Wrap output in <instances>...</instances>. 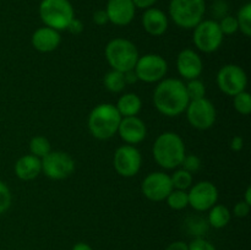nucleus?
<instances>
[{
    "label": "nucleus",
    "mask_w": 251,
    "mask_h": 250,
    "mask_svg": "<svg viewBox=\"0 0 251 250\" xmlns=\"http://www.w3.org/2000/svg\"><path fill=\"white\" fill-rule=\"evenodd\" d=\"M38 11L44 26L59 32L66 29L75 17L73 4L69 0H42Z\"/></svg>",
    "instance_id": "6"
},
{
    "label": "nucleus",
    "mask_w": 251,
    "mask_h": 250,
    "mask_svg": "<svg viewBox=\"0 0 251 250\" xmlns=\"http://www.w3.org/2000/svg\"><path fill=\"white\" fill-rule=\"evenodd\" d=\"M104 10L110 24L119 27L131 24L136 12L132 0H108Z\"/></svg>",
    "instance_id": "17"
},
{
    "label": "nucleus",
    "mask_w": 251,
    "mask_h": 250,
    "mask_svg": "<svg viewBox=\"0 0 251 250\" xmlns=\"http://www.w3.org/2000/svg\"><path fill=\"white\" fill-rule=\"evenodd\" d=\"M141 152L132 145H122L118 147L113 157V167L120 176L132 178L141 169Z\"/></svg>",
    "instance_id": "12"
},
{
    "label": "nucleus",
    "mask_w": 251,
    "mask_h": 250,
    "mask_svg": "<svg viewBox=\"0 0 251 250\" xmlns=\"http://www.w3.org/2000/svg\"><path fill=\"white\" fill-rule=\"evenodd\" d=\"M180 167L183 169H185L186 172H189V173H196L201 168L200 157L196 156V154H185Z\"/></svg>",
    "instance_id": "33"
},
{
    "label": "nucleus",
    "mask_w": 251,
    "mask_h": 250,
    "mask_svg": "<svg viewBox=\"0 0 251 250\" xmlns=\"http://www.w3.org/2000/svg\"><path fill=\"white\" fill-rule=\"evenodd\" d=\"M166 250H189V248L186 243L181 242V240H176V242L171 243V244L166 248Z\"/></svg>",
    "instance_id": "41"
},
{
    "label": "nucleus",
    "mask_w": 251,
    "mask_h": 250,
    "mask_svg": "<svg viewBox=\"0 0 251 250\" xmlns=\"http://www.w3.org/2000/svg\"><path fill=\"white\" fill-rule=\"evenodd\" d=\"M42 173L51 180H63L75 172V161L63 151H50L41 159Z\"/></svg>",
    "instance_id": "11"
},
{
    "label": "nucleus",
    "mask_w": 251,
    "mask_h": 250,
    "mask_svg": "<svg viewBox=\"0 0 251 250\" xmlns=\"http://www.w3.org/2000/svg\"><path fill=\"white\" fill-rule=\"evenodd\" d=\"M193 41L196 48L202 53H215L223 43V33L215 20H202L194 27Z\"/></svg>",
    "instance_id": "8"
},
{
    "label": "nucleus",
    "mask_w": 251,
    "mask_h": 250,
    "mask_svg": "<svg viewBox=\"0 0 251 250\" xmlns=\"http://www.w3.org/2000/svg\"><path fill=\"white\" fill-rule=\"evenodd\" d=\"M142 27L145 31L153 37L163 36L169 26V20L166 12L157 7H150L145 10L141 19Z\"/></svg>",
    "instance_id": "19"
},
{
    "label": "nucleus",
    "mask_w": 251,
    "mask_h": 250,
    "mask_svg": "<svg viewBox=\"0 0 251 250\" xmlns=\"http://www.w3.org/2000/svg\"><path fill=\"white\" fill-rule=\"evenodd\" d=\"M216 82L220 91L233 97L247 90L248 75L242 66L237 64H227L218 70Z\"/></svg>",
    "instance_id": "9"
},
{
    "label": "nucleus",
    "mask_w": 251,
    "mask_h": 250,
    "mask_svg": "<svg viewBox=\"0 0 251 250\" xmlns=\"http://www.w3.org/2000/svg\"><path fill=\"white\" fill-rule=\"evenodd\" d=\"M124 78H125V82H126V86L132 85V83H136L137 81H139L137 80V76L134 70H130V71H126V73H124Z\"/></svg>",
    "instance_id": "42"
},
{
    "label": "nucleus",
    "mask_w": 251,
    "mask_h": 250,
    "mask_svg": "<svg viewBox=\"0 0 251 250\" xmlns=\"http://www.w3.org/2000/svg\"><path fill=\"white\" fill-rule=\"evenodd\" d=\"M12 202V196L11 191H10L9 186L0 180V215L6 212L10 208Z\"/></svg>",
    "instance_id": "32"
},
{
    "label": "nucleus",
    "mask_w": 251,
    "mask_h": 250,
    "mask_svg": "<svg viewBox=\"0 0 251 250\" xmlns=\"http://www.w3.org/2000/svg\"><path fill=\"white\" fill-rule=\"evenodd\" d=\"M244 149V139L239 135H235L232 140H230V150L234 152H239Z\"/></svg>",
    "instance_id": "39"
},
{
    "label": "nucleus",
    "mask_w": 251,
    "mask_h": 250,
    "mask_svg": "<svg viewBox=\"0 0 251 250\" xmlns=\"http://www.w3.org/2000/svg\"><path fill=\"white\" fill-rule=\"evenodd\" d=\"M189 206L198 212H205L218 201V189L212 181L202 180L194 184L188 190Z\"/></svg>",
    "instance_id": "13"
},
{
    "label": "nucleus",
    "mask_w": 251,
    "mask_h": 250,
    "mask_svg": "<svg viewBox=\"0 0 251 250\" xmlns=\"http://www.w3.org/2000/svg\"><path fill=\"white\" fill-rule=\"evenodd\" d=\"M185 90L190 100H201V98L206 97V86L200 78L189 80L188 82L185 83Z\"/></svg>",
    "instance_id": "29"
},
{
    "label": "nucleus",
    "mask_w": 251,
    "mask_h": 250,
    "mask_svg": "<svg viewBox=\"0 0 251 250\" xmlns=\"http://www.w3.org/2000/svg\"><path fill=\"white\" fill-rule=\"evenodd\" d=\"M244 202H247L248 205L251 206V186H248L247 190L244 193Z\"/></svg>",
    "instance_id": "44"
},
{
    "label": "nucleus",
    "mask_w": 251,
    "mask_h": 250,
    "mask_svg": "<svg viewBox=\"0 0 251 250\" xmlns=\"http://www.w3.org/2000/svg\"><path fill=\"white\" fill-rule=\"evenodd\" d=\"M118 135L120 139L126 145H135L140 144L146 139L147 127L144 120L139 118L137 115L135 117H125L120 120L119 127H118Z\"/></svg>",
    "instance_id": "16"
},
{
    "label": "nucleus",
    "mask_w": 251,
    "mask_h": 250,
    "mask_svg": "<svg viewBox=\"0 0 251 250\" xmlns=\"http://www.w3.org/2000/svg\"><path fill=\"white\" fill-rule=\"evenodd\" d=\"M31 43L32 47L39 53H50L60 46V32L47 26L39 27L32 34Z\"/></svg>",
    "instance_id": "18"
},
{
    "label": "nucleus",
    "mask_w": 251,
    "mask_h": 250,
    "mask_svg": "<svg viewBox=\"0 0 251 250\" xmlns=\"http://www.w3.org/2000/svg\"><path fill=\"white\" fill-rule=\"evenodd\" d=\"M172 185L173 189H178V190H186L188 191L190 189V186L193 185V174L186 172L185 169L179 168L174 171V173L171 175Z\"/></svg>",
    "instance_id": "26"
},
{
    "label": "nucleus",
    "mask_w": 251,
    "mask_h": 250,
    "mask_svg": "<svg viewBox=\"0 0 251 250\" xmlns=\"http://www.w3.org/2000/svg\"><path fill=\"white\" fill-rule=\"evenodd\" d=\"M167 205L169 208L174 211H180L184 210L189 206V198H188V191L186 190H178V189H173L169 193V195L166 199Z\"/></svg>",
    "instance_id": "25"
},
{
    "label": "nucleus",
    "mask_w": 251,
    "mask_h": 250,
    "mask_svg": "<svg viewBox=\"0 0 251 250\" xmlns=\"http://www.w3.org/2000/svg\"><path fill=\"white\" fill-rule=\"evenodd\" d=\"M152 100L156 109L169 118L183 114L190 102L185 83L179 78H163L157 82Z\"/></svg>",
    "instance_id": "1"
},
{
    "label": "nucleus",
    "mask_w": 251,
    "mask_h": 250,
    "mask_svg": "<svg viewBox=\"0 0 251 250\" xmlns=\"http://www.w3.org/2000/svg\"><path fill=\"white\" fill-rule=\"evenodd\" d=\"M218 26H220L223 36H230V34H234L239 31L237 19H235V16H230V15H226L225 17H222L218 21Z\"/></svg>",
    "instance_id": "31"
},
{
    "label": "nucleus",
    "mask_w": 251,
    "mask_h": 250,
    "mask_svg": "<svg viewBox=\"0 0 251 250\" xmlns=\"http://www.w3.org/2000/svg\"><path fill=\"white\" fill-rule=\"evenodd\" d=\"M71 250H93L92 247L91 245H88L87 243H83V242H80L77 243V244H75L73 247V249Z\"/></svg>",
    "instance_id": "43"
},
{
    "label": "nucleus",
    "mask_w": 251,
    "mask_h": 250,
    "mask_svg": "<svg viewBox=\"0 0 251 250\" xmlns=\"http://www.w3.org/2000/svg\"><path fill=\"white\" fill-rule=\"evenodd\" d=\"M250 208L251 206L248 205L247 202H244V201H239V202L235 203L234 208H233V213H234L235 217L244 218L250 213Z\"/></svg>",
    "instance_id": "35"
},
{
    "label": "nucleus",
    "mask_w": 251,
    "mask_h": 250,
    "mask_svg": "<svg viewBox=\"0 0 251 250\" xmlns=\"http://www.w3.org/2000/svg\"><path fill=\"white\" fill-rule=\"evenodd\" d=\"M51 151V145L47 137L37 135L29 141V153L42 159Z\"/></svg>",
    "instance_id": "24"
},
{
    "label": "nucleus",
    "mask_w": 251,
    "mask_h": 250,
    "mask_svg": "<svg viewBox=\"0 0 251 250\" xmlns=\"http://www.w3.org/2000/svg\"><path fill=\"white\" fill-rule=\"evenodd\" d=\"M238 21V27L239 31L244 34L245 37L251 36V4L247 2L243 5L238 11L237 16H235Z\"/></svg>",
    "instance_id": "27"
},
{
    "label": "nucleus",
    "mask_w": 251,
    "mask_h": 250,
    "mask_svg": "<svg viewBox=\"0 0 251 250\" xmlns=\"http://www.w3.org/2000/svg\"><path fill=\"white\" fill-rule=\"evenodd\" d=\"M107 63L112 70L126 71L134 70L140 54L136 46L126 38H114L108 42L104 49Z\"/></svg>",
    "instance_id": "4"
},
{
    "label": "nucleus",
    "mask_w": 251,
    "mask_h": 250,
    "mask_svg": "<svg viewBox=\"0 0 251 250\" xmlns=\"http://www.w3.org/2000/svg\"><path fill=\"white\" fill-rule=\"evenodd\" d=\"M189 124L198 130H208L215 125L217 110L215 104L207 98L190 100L185 109Z\"/></svg>",
    "instance_id": "10"
},
{
    "label": "nucleus",
    "mask_w": 251,
    "mask_h": 250,
    "mask_svg": "<svg viewBox=\"0 0 251 250\" xmlns=\"http://www.w3.org/2000/svg\"><path fill=\"white\" fill-rule=\"evenodd\" d=\"M205 12V0H171L169 2V17L183 29H193L198 26Z\"/></svg>",
    "instance_id": "5"
},
{
    "label": "nucleus",
    "mask_w": 251,
    "mask_h": 250,
    "mask_svg": "<svg viewBox=\"0 0 251 250\" xmlns=\"http://www.w3.org/2000/svg\"><path fill=\"white\" fill-rule=\"evenodd\" d=\"M137 80L146 83H156L166 78L168 63L159 54L149 53L140 55L134 68Z\"/></svg>",
    "instance_id": "7"
},
{
    "label": "nucleus",
    "mask_w": 251,
    "mask_h": 250,
    "mask_svg": "<svg viewBox=\"0 0 251 250\" xmlns=\"http://www.w3.org/2000/svg\"><path fill=\"white\" fill-rule=\"evenodd\" d=\"M189 250H216L215 245L206 240L203 237L195 238L188 244Z\"/></svg>",
    "instance_id": "34"
},
{
    "label": "nucleus",
    "mask_w": 251,
    "mask_h": 250,
    "mask_svg": "<svg viewBox=\"0 0 251 250\" xmlns=\"http://www.w3.org/2000/svg\"><path fill=\"white\" fill-rule=\"evenodd\" d=\"M185 223L188 233L191 235H195V238L203 237L208 230V222L202 217H198V216L189 217Z\"/></svg>",
    "instance_id": "28"
},
{
    "label": "nucleus",
    "mask_w": 251,
    "mask_h": 250,
    "mask_svg": "<svg viewBox=\"0 0 251 250\" xmlns=\"http://www.w3.org/2000/svg\"><path fill=\"white\" fill-rule=\"evenodd\" d=\"M152 154L161 168L171 171L180 167L186 154L184 140L176 132L166 131L158 135L152 147Z\"/></svg>",
    "instance_id": "2"
},
{
    "label": "nucleus",
    "mask_w": 251,
    "mask_h": 250,
    "mask_svg": "<svg viewBox=\"0 0 251 250\" xmlns=\"http://www.w3.org/2000/svg\"><path fill=\"white\" fill-rule=\"evenodd\" d=\"M14 171L17 178L21 180H33L42 173V162L33 154H24L16 161Z\"/></svg>",
    "instance_id": "20"
},
{
    "label": "nucleus",
    "mask_w": 251,
    "mask_h": 250,
    "mask_svg": "<svg viewBox=\"0 0 251 250\" xmlns=\"http://www.w3.org/2000/svg\"><path fill=\"white\" fill-rule=\"evenodd\" d=\"M115 108L119 112V114L122 115V118L135 117V115L141 112L142 100L136 93H124L119 97L117 104H115Z\"/></svg>",
    "instance_id": "21"
},
{
    "label": "nucleus",
    "mask_w": 251,
    "mask_h": 250,
    "mask_svg": "<svg viewBox=\"0 0 251 250\" xmlns=\"http://www.w3.org/2000/svg\"><path fill=\"white\" fill-rule=\"evenodd\" d=\"M122 115L112 103H100L91 110L87 125L91 135L97 140H109L117 135Z\"/></svg>",
    "instance_id": "3"
},
{
    "label": "nucleus",
    "mask_w": 251,
    "mask_h": 250,
    "mask_svg": "<svg viewBox=\"0 0 251 250\" xmlns=\"http://www.w3.org/2000/svg\"><path fill=\"white\" fill-rule=\"evenodd\" d=\"M227 11L228 5L225 0H217V1L215 2V5H213V12H215L216 17H218V19L225 17L226 15H227Z\"/></svg>",
    "instance_id": "36"
},
{
    "label": "nucleus",
    "mask_w": 251,
    "mask_h": 250,
    "mask_svg": "<svg viewBox=\"0 0 251 250\" xmlns=\"http://www.w3.org/2000/svg\"><path fill=\"white\" fill-rule=\"evenodd\" d=\"M176 70L184 80L199 78L202 74L203 63L200 54L190 48L183 49L176 56Z\"/></svg>",
    "instance_id": "15"
},
{
    "label": "nucleus",
    "mask_w": 251,
    "mask_h": 250,
    "mask_svg": "<svg viewBox=\"0 0 251 250\" xmlns=\"http://www.w3.org/2000/svg\"><path fill=\"white\" fill-rule=\"evenodd\" d=\"M230 218H232V213H230L229 208L222 203H216L208 210V225L216 228V229L227 227L228 223L230 222Z\"/></svg>",
    "instance_id": "22"
},
{
    "label": "nucleus",
    "mask_w": 251,
    "mask_h": 250,
    "mask_svg": "<svg viewBox=\"0 0 251 250\" xmlns=\"http://www.w3.org/2000/svg\"><path fill=\"white\" fill-rule=\"evenodd\" d=\"M92 20L97 26H104V25H107L108 22H109V20H108V15L104 9H100L97 10V11H95V14H93L92 16Z\"/></svg>",
    "instance_id": "37"
},
{
    "label": "nucleus",
    "mask_w": 251,
    "mask_h": 250,
    "mask_svg": "<svg viewBox=\"0 0 251 250\" xmlns=\"http://www.w3.org/2000/svg\"><path fill=\"white\" fill-rule=\"evenodd\" d=\"M132 2H134L136 9L146 10L150 9V7H153V5L156 4L157 0H132Z\"/></svg>",
    "instance_id": "40"
},
{
    "label": "nucleus",
    "mask_w": 251,
    "mask_h": 250,
    "mask_svg": "<svg viewBox=\"0 0 251 250\" xmlns=\"http://www.w3.org/2000/svg\"><path fill=\"white\" fill-rule=\"evenodd\" d=\"M103 83H104V87L112 93H120L126 87L124 73L118 70L108 71L103 78Z\"/></svg>",
    "instance_id": "23"
},
{
    "label": "nucleus",
    "mask_w": 251,
    "mask_h": 250,
    "mask_svg": "<svg viewBox=\"0 0 251 250\" xmlns=\"http://www.w3.org/2000/svg\"><path fill=\"white\" fill-rule=\"evenodd\" d=\"M173 190L171 175L164 172H152L147 174L141 184V191L145 198L153 202H161Z\"/></svg>",
    "instance_id": "14"
},
{
    "label": "nucleus",
    "mask_w": 251,
    "mask_h": 250,
    "mask_svg": "<svg viewBox=\"0 0 251 250\" xmlns=\"http://www.w3.org/2000/svg\"><path fill=\"white\" fill-rule=\"evenodd\" d=\"M66 29H68L71 34H75V36L82 33V31H83L82 21L78 19H76V17H74V19L70 21V24L68 25Z\"/></svg>",
    "instance_id": "38"
},
{
    "label": "nucleus",
    "mask_w": 251,
    "mask_h": 250,
    "mask_svg": "<svg viewBox=\"0 0 251 250\" xmlns=\"http://www.w3.org/2000/svg\"><path fill=\"white\" fill-rule=\"evenodd\" d=\"M234 109L242 115H249L251 113V96L247 90L233 96Z\"/></svg>",
    "instance_id": "30"
}]
</instances>
